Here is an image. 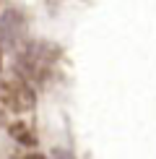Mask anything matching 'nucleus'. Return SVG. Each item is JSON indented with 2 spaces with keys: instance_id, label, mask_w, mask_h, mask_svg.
<instances>
[{
  "instance_id": "20e7f679",
  "label": "nucleus",
  "mask_w": 156,
  "mask_h": 159,
  "mask_svg": "<svg viewBox=\"0 0 156 159\" xmlns=\"http://www.w3.org/2000/svg\"><path fill=\"white\" fill-rule=\"evenodd\" d=\"M8 133L16 143L21 146H37V133L26 120H16V123H8Z\"/></svg>"
},
{
  "instance_id": "39448f33",
  "label": "nucleus",
  "mask_w": 156,
  "mask_h": 159,
  "mask_svg": "<svg viewBox=\"0 0 156 159\" xmlns=\"http://www.w3.org/2000/svg\"><path fill=\"white\" fill-rule=\"evenodd\" d=\"M55 159H73V157H70V154H65V151H57V154H55Z\"/></svg>"
},
{
  "instance_id": "423d86ee",
  "label": "nucleus",
  "mask_w": 156,
  "mask_h": 159,
  "mask_svg": "<svg viewBox=\"0 0 156 159\" xmlns=\"http://www.w3.org/2000/svg\"><path fill=\"white\" fill-rule=\"evenodd\" d=\"M21 159H44V157H39V154H29V157H21Z\"/></svg>"
},
{
  "instance_id": "f257e3e1",
  "label": "nucleus",
  "mask_w": 156,
  "mask_h": 159,
  "mask_svg": "<svg viewBox=\"0 0 156 159\" xmlns=\"http://www.w3.org/2000/svg\"><path fill=\"white\" fill-rule=\"evenodd\" d=\"M57 47L47 42H29L18 47L16 57V73L18 78L29 84H47V78L52 73V65L57 60Z\"/></svg>"
},
{
  "instance_id": "7ed1b4c3",
  "label": "nucleus",
  "mask_w": 156,
  "mask_h": 159,
  "mask_svg": "<svg viewBox=\"0 0 156 159\" xmlns=\"http://www.w3.org/2000/svg\"><path fill=\"white\" fill-rule=\"evenodd\" d=\"M24 39H26V24H24L21 13L18 11H5L3 18H0V42L5 47L16 50V47H21Z\"/></svg>"
},
{
  "instance_id": "f03ea898",
  "label": "nucleus",
  "mask_w": 156,
  "mask_h": 159,
  "mask_svg": "<svg viewBox=\"0 0 156 159\" xmlns=\"http://www.w3.org/2000/svg\"><path fill=\"white\" fill-rule=\"evenodd\" d=\"M0 104L8 112H31L37 104V94L31 89L29 81L24 78H8V81H0Z\"/></svg>"
},
{
  "instance_id": "0eeeda50",
  "label": "nucleus",
  "mask_w": 156,
  "mask_h": 159,
  "mask_svg": "<svg viewBox=\"0 0 156 159\" xmlns=\"http://www.w3.org/2000/svg\"><path fill=\"white\" fill-rule=\"evenodd\" d=\"M0 68H3V52H0Z\"/></svg>"
}]
</instances>
